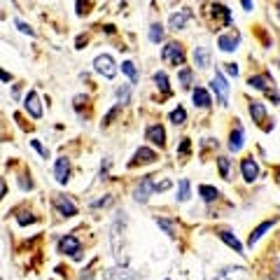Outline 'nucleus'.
Wrapping results in <instances>:
<instances>
[{
    "label": "nucleus",
    "mask_w": 280,
    "mask_h": 280,
    "mask_svg": "<svg viewBox=\"0 0 280 280\" xmlns=\"http://www.w3.org/2000/svg\"><path fill=\"white\" fill-rule=\"evenodd\" d=\"M152 178H143V180L138 182V187L133 189V198H136L138 203H147V198L152 194Z\"/></svg>",
    "instance_id": "12"
},
{
    "label": "nucleus",
    "mask_w": 280,
    "mask_h": 280,
    "mask_svg": "<svg viewBox=\"0 0 280 280\" xmlns=\"http://www.w3.org/2000/svg\"><path fill=\"white\" fill-rule=\"evenodd\" d=\"M114 201V196H105V198H98V201H93L91 208H107V205Z\"/></svg>",
    "instance_id": "36"
},
{
    "label": "nucleus",
    "mask_w": 280,
    "mask_h": 280,
    "mask_svg": "<svg viewBox=\"0 0 280 280\" xmlns=\"http://www.w3.org/2000/svg\"><path fill=\"white\" fill-rule=\"evenodd\" d=\"M161 59L166 61V63H171V66H185V49H182V45H178V42H168L164 49H161Z\"/></svg>",
    "instance_id": "2"
},
{
    "label": "nucleus",
    "mask_w": 280,
    "mask_h": 280,
    "mask_svg": "<svg viewBox=\"0 0 280 280\" xmlns=\"http://www.w3.org/2000/svg\"><path fill=\"white\" fill-rule=\"evenodd\" d=\"M241 173H243V180H245V182H255L259 178L257 161L252 159V157H245V159L241 161Z\"/></svg>",
    "instance_id": "9"
},
{
    "label": "nucleus",
    "mask_w": 280,
    "mask_h": 280,
    "mask_svg": "<svg viewBox=\"0 0 280 280\" xmlns=\"http://www.w3.org/2000/svg\"><path fill=\"white\" fill-rule=\"evenodd\" d=\"M117 112H119V107H112V110H110V112L105 114V119H103V124H105V126H107V124H110V121L114 119V114H117Z\"/></svg>",
    "instance_id": "40"
},
{
    "label": "nucleus",
    "mask_w": 280,
    "mask_h": 280,
    "mask_svg": "<svg viewBox=\"0 0 280 280\" xmlns=\"http://www.w3.org/2000/svg\"><path fill=\"white\" fill-rule=\"evenodd\" d=\"M16 220H19V224H21V227H26V224H33V222H38V217H35V215H30V212H21V215H19Z\"/></svg>",
    "instance_id": "34"
},
{
    "label": "nucleus",
    "mask_w": 280,
    "mask_h": 280,
    "mask_svg": "<svg viewBox=\"0 0 280 280\" xmlns=\"http://www.w3.org/2000/svg\"><path fill=\"white\" fill-rule=\"evenodd\" d=\"M191 98H194V105L201 107V110H205V107H210V93L203 89V87H196V89L191 91Z\"/></svg>",
    "instance_id": "18"
},
{
    "label": "nucleus",
    "mask_w": 280,
    "mask_h": 280,
    "mask_svg": "<svg viewBox=\"0 0 280 280\" xmlns=\"http://www.w3.org/2000/svg\"><path fill=\"white\" fill-rule=\"evenodd\" d=\"M171 187H173V182H171V180H161V182L152 180V189H154V191H166V189H171Z\"/></svg>",
    "instance_id": "33"
},
{
    "label": "nucleus",
    "mask_w": 280,
    "mask_h": 280,
    "mask_svg": "<svg viewBox=\"0 0 280 280\" xmlns=\"http://www.w3.org/2000/svg\"><path fill=\"white\" fill-rule=\"evenodd\" d=\"M161 40H164V26H161V23H152L150 26V42L159 45Z\"/></svg>",
    "instance_id": "27"
},
{
    "label": "nucleus",
    "mask_w": 280,
    "mask_h": 280,
    "mask_svg": "<svg viewBox=\"0 0 280 280\" xmlns=\"http://www.w3.org/2000/svg\"><path fill=\"white\" fill-rule=\"evenodd\" d=\"M121 73L129 77V80H131L133 84H136V82H138V77H140V75H138V70H136V66H133L131 61H124V63H121Z\"/></svg>",
    "instance_id": "26"
},
{
    "label": "nucleus",
    "mask_w": 280,
    "mask_h": 280,
    "mask_svg": "<svg viewBox=\"0 0 280 280\" xmlns=\"http://www.w3.org/2000/svg\"><path fill=\"white\" fill-rule=\"evenodd\" d=\"M0 80H2V82H9V80H12V75H9V73H5V70L0 68Z\"/></svg>",
    "instance_id": "43"
},
{
    "label": "nucleus",
    "mask_w": 280,
    "mask_h": 280,
    "mask_svg": "<svg viewBox=\"0 0 280 280\" xmlns=\"http://www.w3.org/2000/svg\"><path fill=\"white\" fill-rule=\"evenodd\" d=\"M220 241H224L229 245V248H231V250L236 252V255H245V252H243V245H241V241H238V238H236L234 234H231V231H220Z\"/></svg>",
    "instance_id": "20"
},
{
    "label": "nucleus",
    "mask_w": 280,
    "mask_h": 280,
    "mask_svg": "<svg viewBox=\"0 0 280 280\" xmlns=\"http://www.w3.org/2000/svg\"><path fill=\"white\" fill-rule=\"evenodd\" d=\"M54 208H56V212L59 215H63V217H75L77 215V205L70 201L68 196H63V194H59V196H54Z\"/></svg>",
    "instance_id": "7"
},
{
    "label": "nucleus",
    "mask_w": 280,
    "mask_h": 280,
    "mask_svg": "<svg viewBox=\"0 0 280 280\" xmlns=\"http://www.w3.org/2000/svg\"><path fill=\"white\" fill-rule=\"evenodd\" d=\"M23 107H26V112H28L33 119H40V117H42V103H40V96L35 91H28V93H26Z\"/></svg>",
    "instance_id": "8"
},
{
    "label": "nucleus",
    "mask_w": 280,
    "mask_h": 280,
    "mask_svg": "<svg viewBox=\"0 0 280 280\" xmlns=\"http://www.w3.org/2000/svg\"><path fill=\"white\" fill-rule=\"evenodd\" d=\"M241 45V33L238 30H229V33H222L217 38V47L222 52H236Z\"/></svg>",
    "instance_id": "6"
},
{
    "label": "nucleus",
    "mask_w": 280,
    "mask_h": 280,
    "mask_svg": "<svg viewBox=\"0 0 280 280\" xmlns=\"http://www.w3.org/2000/svg\"><path fill=\"white\" fill-rule=\"evenodd\" d=\"M224 70H227V75L238 77V66L236 63H224Z\"/></svg>",
    "instance_id": "38"
},
{
    "label": "nucleus",
    "mask_w": 280,
    "mask_h": 280,
    "mask_svg": "<svg viewBox=\"0 0 280 280\" xmlns=\"http://www.w3.org/2000/svg\"><path fill=\"white\" fill-rule=\"evenodd\" d=\"M129 84H121V87H117V98H119V103H129Z\"/></svg>",
    "instance_id": "32"
},
{
    "label": "nucleus",
    "mask_w": 280,
    "mask_h": 280,
    "mask_svg": "<svg viewBox=\"0 0 280 280\" xmlns=\"http://www.w3.org/2000/svg\"><path fill=\"white\" fill-rule=\"evenodd\" d=\"M68 175H70V159L59 157V159H56V166H54V178H56V182L66 185V182H68Z\"/></svg>",
    "instance_id": "15"
},
{
    "label": "nucleus",
    "mask_w": 280,
    "mask_h": 280,
    "mask_svg": "<svg viewBox=\"0 0 280 280\" xmlns=\"http://www.w3.org/2000/svg\"><path fill=\"white\" fill-rule=\"evenodd\" d=\"M191 16V9H180V12H175V14H171V19H168V28L171 30H182L185 26H187V21H189Z\"/></svg>",
    "instance_id": "14"
},
{
    "label": "nucleus",
    "mask_w": 280,
    "mask_h": 280,
    "mask_svg": "<svg viewBox=\"0 0 280 280\" xmlns=\"http://www.w3.org/2000/svg\"><path fill=\"white\" fill-rule=\"evenodd\" d=\"M245 145V136H243V129L241 126H236L234 131H231V136H229V150L234 152H241V147Z\"/></svg>",
    "instance_id": "19"
},
{
    "label": "nucleus",
    "mask_w": 280,
    "mask_h": 280,
    "mask_svg": "<svg viewBox=\"0 0 280 280\" xmlns=\"http://www.w3.org/2000/svg\"><path fill=\"white\" fill-rule=\"evenodd\" d=\"M154 222H157V224H159V227L164 229V231H166V234L171 236V238H175V224H173V222H171V220H164V217H157V220H154Z\"/></svg>",
    "instance_id": "30"
},
{
    "label": "nucleus",
    "mask_w": 280,
    "mask_h": 280,
    "mask_svg": "<svg viewBox=\"0 0 280 280\" xmlns=\"http://www.w3.org/2000/svg\"><path fill=\"white\" fill-rule=\"evenodd\" d=\"M248 110H250V114H252V121H257V124L266 121V107L262 105V103H257V100H252L250 105H248Z\"/></svg>",
    "instance_id": "22"
},
{
    "label": "nucleus",
    "mask_w": 280,
    "mask_h": 280,
    "mask_svg": "<svg viewBox=\"0 0 280 280\" xmlns=\"http://www.w3.org/2000/svg\"><path fill=\"white\" fill-rule=\"evenodd\" d=\"M210 87H212V91L217 93V98H220L222 105H227V100H229V84H227V77L215 70V75H212V80H210Z\"/></svg>",
    "instance_id": "5"
},
{
    "label": "nucleus",
    "mask_w": 280,
    "mask_h": 280,
    "mask_svg": "<svg viewBox=\"0 0 280 280\" xmlns=\"http://www.w3.org/2000/svg\"><path fill=\"white\" fill-rule=\"evenodd\" d=\"M30 145H33V147L40 152V157H42V159H49V150H45V147L40 145V140H30Z\"/></svg>",
    "instance_id": "37"
},
{
    "label": "nucleus",
    "mask_w": 280,
    "mask_h": 280,
    "mask_svg": "<svg viewBox=\"0 0 280 280\" xmlns=\"http://www.w3.org/2000/svg\"><path fill=\"white\" fill-rule=\"evenodd\" d=\"M84 103H87V96H75V107L77 110H82Z\"/></svg>",
    "instance_id": "41"
},
{
    "label": "nucleus",
    "mask_w": 280,
    "mask_h": 280,
    "mask_svg": "<svg viewBox=\"0 0 280 280\" xmlns=\"http://www.w3.org/2000/svg\"><path fill=\"white\" fill-rule=\"evenodd\" d=\"M121 217H117L112 224V255L117 262H124V252H121V245H119V236L124 234V224H126V217L124 212H119Z\"/></svg>",
    "instance_id": "4"
},
{
    "label": "nucleus",
    "mask_w": 280,
    "mask_h": 280,
    "mask_svg": "<svg viewBox=\"0 0 280 280\" xmlns=\"http://www.w3.org/2000/svg\"><path fill=\"white\" fill-rule=\"evenodd\" d=\"M154 161H157V152L150 150V147H140V150H136L133 159L129 161V166H138V164H154Z\"/></svg>",
    "instance_id": "13"
},
{
    "label": "nucleus",
    "mask_w": 280,
    "mask_h": 280,
    "mask_svg": "<svg viewBox=\"0 0 280 280\" xmlns=\"http://www.w3.org/2000/svg\"><path fill=\"white\" fill-rule=\"evenodd\" d=\"M59 252L61 255H70L73 259H80L82 255V243L77 241L75 236H70V234H66L63 238H59Z\"/></svg>",
    "instance_id": "3"
},
{
    "label": "nucleus",
    "mask_w": 280,
    "mask_h": 280,
    "mask_svg": "<svg viewBox=\"0 0 280 280\" xmlns=\"http://www.w3.org/2000/svg\"><path fill=\"white\" fill-rule=\"evenodd\" d=\"M191 77H194L191 68H180V73H178V80H180L182 89H191Z\"/></svg>",
    "instance_id": "25"
},
{
    "label": "nucleus",
    "mask_w": 280,
    "mask_h": 280,
    "mask_svg": "<svg viewBox=\"0 0 280 280\" xmlns=\"http://www.w3.org/2000/svg\"><path fill=\"white\" fill-rule=\"evenodd\" d=\"M248 84L257 91H269L273 87V77L269 73H264V75H250L248 77Z\"/></svg>",
    "instance_id": "16"
},
{
    "label": "nucleus",
    "mask_w": 280,
    "mask_h": 280,
    "mask_svg": "<svg viewBox=\"0 0 280 280\" xmlns=\"http://www.w3.org/2000/svg\"><path fill=\"white\" fill-rule=\"evenodd\" d=\"M178 201H189V180L187 178H182L180 182H178Z\"/></svg>",
    "instance_id": "24"
},
{
    "label": "nucleus",
    "mask_w": 280,
    "mask_h": 280,
    "mask_svg": "<svg viewBox=\"0 0 280 280\" xmlns=\"http://www.w3.org/2000/svg\"><path fill=\"white\" fill-rule=\"evenodd\" d=\"M189 152V138H182V143H180V147H178V154H187Z\"/></svg>",
    "instance_id": "39"
},
{
    "label": "nucleus",
    "mask_w": 280,
    "mask_h": 280,
    "mask_svg": "<svg viewBox=\"0 0 280 280\" xmlns=\"http://www.w3.org/2000/svg\"><path fill=\"white\" fill-rule=\"evenodd\" d=\"M171 121H173L175 126H182V124H185V121H187V112H185V107H175L173 112H171Z\"/></svg>",
    "instance_id": "28"
},
{
    "label": "nucleus",
    "mask_w": 280,
    "mask_h": 280,
    "mask_svg": "<svg viewBox=\"0 0 280 280\" xmlns=\"http://www.w3.org/2000/svg\"><path fill=\"white\" fill-rule=\"evenodd\" d=\"M154 84H157L164 93H168V77H166V73H154Z\"/></svg>",
    "instance_id": "31"
},
{
    "label": "nucleus",
    "mask_w": 280,
    "mask_h": 280,
    "mask_svg": "<svg viewBox=\"0 0 280 280\" xmlns=\"http://www.w3.org/2000/svg\"><path fill=\"white\" fill-rule=\"evenodd\" d=\"M217 168H220V175L224 180H229V168H231V161L227 157H217Z\"/></svg>",
    "instance_id": "29"
},
{
    "label": "nucleus",
    "mask_w": 280,
    "mask_h": 280,
    "mask_svg": "<svg viewBox=\"0 0 280 280\" xmlns=\"http://www.w3.org/2000/svg\"><path fill=\"white\" fill-rule=\"evenodd\" d=\"M93 70H96L98 75H103L105 80H112L119 68H117V63H114V59L110 54H98V56L93 59Z\"/></svg>",
    "instance_id": "1"
},
{
    "label": "nucleus",
    "mask_w": 280,
    "mask_h": 280,
    "mask_svg": "<svg viewBox=\"0 0 280 280\" xmlns=\"http://www.w3.org/2000/svg\"><path fill=\"white\" fill-rule=\"evenodd\" d=\"M121 280H136V278H131V276H121Z\"/></svg>",
    "instance_id": "45"
},
{
    "label": "nucleus",
    "mask_w": 280,
    "mask_h": 280,
    "mask_svg": "<svg viewBox=\"0 0 280 280\" xmlns=\"http://www.w3.org/2000/svg\"><path fill=\"white\" fill-rule=\"evenodd\" d=\"M276 222H278V220H276V217H271V220L262 222V224H259V227L255 229V231H252V234H250V238H248V243H250V248H252V245H257V243H259V238H262V236H264L266 231H271V229H273V224H276Z\"/></svg>",
    "instance_id": "17"
},
{
    "label": "nucleus",
    "mask_w": 280,
    "mask_h": 280,
    "mask_svg": "<svg viewBox=\"0 0 280 280\" xmlns=\"http://www.w3.org/2000/svg\"><path fill=\"white\" fill-rule=\"evenodd\" d=\"M241 5H243V9H245V12H252V9H255L252 0H241Z\"/></svg>",
    "instance_id": "42"
},
{
    "label": "nucleus",
    "mask_w": 280,
    "mask_h": 280,
    "mask_svg": "<svg viewBox=\"0 0 280 280\" xmlns=\"http://www.w3.org/2000/svg\"><path fill=\"white\" fill-rule=\"evenodd\" d=\"M194 63H196L198 68H208L210 66V52H208V47H196L194 49Z\"/></svg>",
    "instance_id": "21"
},
{
    "label": "nucleus",
    "mask_w": 280,
    "mask_h": 280,
    "mask_svg": "<svg viewBox=\"0 0 280 280\" xmlns=\"http://www.w3.org/2000/svg\"><path fill=\"white\" fill-rule=\"evenodd\" d=\"M210 280H248V271H245L243 266H229V269L220 271Z\"/></svg>",
    "instance_id": "10"
},
{
    "label": "nucleus",
    "mask_w": 280,
    "mask_h": 280,
    "mask_svg": "<svg viewBox=\"0 0 280 280\" xmlns=\"http://www.w3.org/2000/svg\"><path fill=\"white\" fill-rule=\"evenodd\" d=\"M16 28H19V30H21V33H23V35H30V38H33V35H35V30H33V28H30V26H28V23H23L21 21V19H16Z\"/></svg>",
    "instance_id": "35"
},
{
    "label": "nucleus",
    "mask_w": 280,
    "mask_h": 280,
    "mask_svg": "<svg viewBox=\"0 0 280 280\" xmlns=\"http://www.w3.org/2000/svg\"><path fill=\"white\" fill-rule=\"evenodd\" d=\"M2 196H5V182L0 180V201H2Z\"/></svg>",
    "instance_id": "44"
},
{
    "label": "nucleus",
    "mask_w": 280,
    "mask_h": 280,
    "mask_svg": "<svg viewBox=\"0 0 280 280\" xmlns=\"http://www.w3.org/2000/svg\"><path fill=\"white\" fill-rule=\"evenodd\" d=\"M198 194H201V198H203L205 203H212V201L220 198V191L215 189V187H210V185H201V187H198Z\"/></svg>",
    "instance_id": "23"
},
{
    "label": "nucleus",
    "mask_w": 280,
    "mask_h": 280,
    "mask_svg": "<svg viewBox=\"0 0 280 280\" xmlns=\"http://www.w3.org/2000/svg\"><path fill=\"white\" fill-rule=\"evenodd\" d=\"M276 5H278V12H280V0H276Z\"/></svg>",
    "instance_id": "46"
},
{
    "label": "nucleus",
    "mask_w": 280,
    "mask_h": 280,
    "mask_svg": "<svg viewBox=\"0 0 280 280\" xmlns=\"http://www.w3.org/2000/svg\"><path fill=\"white\" fill-rule=\"evenodd\" d=\"M145 138H147L152 145L166 147V131H164V126H159V124H154V126H147V131H145Z\"/></svg>",
    "instance_id": "11"
}]
</instances>
